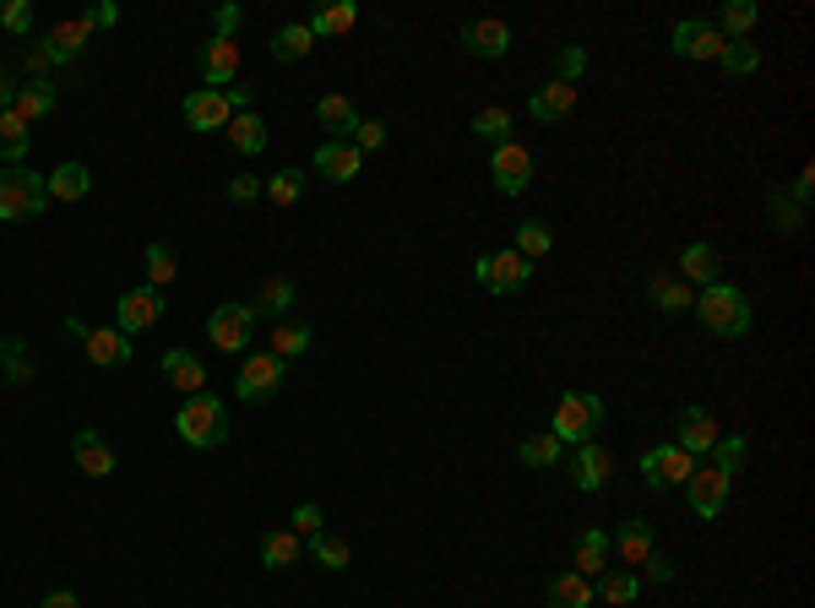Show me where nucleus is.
Instances as JSON below:
<instances>
[{"label":"nucleus","instance_id":"864d4df0","mask_svg":"<svg viewBox=\"0 0 815 608\" xmlns=\"http://www.w3.org/2000/svg\"><path fill=\"white\" fill-rule=\"evenodd\" d=\"M289 533H300V538L311 543L316 533H326V511H322V505H316V500H305V505H294V511H289Z\"/></svg>","mask_w":815,"mask_h":608},{"label":"nucleus","instance_id":"37998d69","mask_svg":"<svg viewBox=\"0 0 815 608\" xmlns=\"http://www.w3.org/2000/svg\"><path fill=\"white\" fill-rule=\"evenodd\" d=\"M511 131H516V120H511V109H500V104H485V109L474 115V137H479V142H489V148H505V142H516Z\"/></svg>","mask_w":815,"mask_h":608},{"label":"nucleus","instance_id":"bf43d9fd","mask_svg":"<svg viewBox=\"0 0 815 608\" xmlns=\"http://www.w3.org/2000/svg\"><path fill=\"white\" fill-rule=\"evenodd\" d=\"M82 22H88L93 33H109V27L120 22V5H115V0H98V5H88V11H82Z\"/></svg>","mask_w":815,"mask_h":608},{"label":"nucleus","instance_id":"0eeeda50","mask_svg":"<svg viewBox=\"0 0 815 608\" xmlns=\"http://www.w3.org/2000/svg\"><path fill=\"white\" fill-rule=\"evenodd\" d=\"M251 337H256L251 304H218V309L207 315V342H212L218 353H245Z\"/></svg>","mask_w":815,"mask_h":608},{"label":"nucleus","instance_id":"6e6552de","mask_svg":"<svg viewBox=\"0 0 815 608\" xmlns=\"http://www.w3.org/2000/svg\"><path fill=\"white\" fill-rule=\"evenodd\" d=\"M637 472L648 478L652 489H679V483L696 472V456L679 452L674 441H663V446H652V452L637 456Z\"/></svg>","mask_w":815,"mask_h":608},{"label":"nucleus","instance_id":"a18cd8bd","mask_svg":"<svg viewBox=\"0 0 815 608\" xmlns=\"http://www.w3.org/2000/svg\"><path fill=\"white\" fill-rule=\"evenodd\" d=\"M261 196H267L272 207H294V201L305 196V168H294V163H289V168H278V174L261 185Z\"/></svg>","mask_w":815,"mask_h":608},{"label":"nucleus","instance_id":"e433bc0d","mask_svg":"<svg viewBox=\"0 0 815 608\" xmlns=\"http://www.w3.org/2000/svg\"><path fill=\"white\" fill-rule=\"evenodd\" d=\"M560 456H566V446H560L549 430H538V435H522V446H516V461H522V467H533V472H549V467H560Z\"/></svg>","mask_w":815,"mask_h":608},{"label":"nucleus","instance_id":"4c0bfd02","mask_svg":"<svg viewBox=\"0 0 815 608\" xmlns=\"http://www.w3.org/2000/svg\"><path fill=\"white\" fill-rule=\"evenodd\" d=\"M311 49H316V33H311L305 22H283V27L272 33V60H283V66L305 60Z\"/></svg>","mask_w":815,"mask_h":608},{"label":"nucleus","instance_id":"1a4fd4ad","mask_svg":"<svg viewBox=\"0 0 815 608\" xmlns=\"http://www.w3.org/2000/svg\"><path fill=\"white\" fill-rule=\"evenodd\" d=\"M668 49H674L679 60H712V66H718V55H723V33L712 27V16H685V22H674Z\"/></svg>","mask_w":815,"mask_h":608},{"label":"nucleus","instance_id":"a878e982","mask_svg":"<svg viewBox=\"0 0 815 608\" xmlns=\"http://www.w3.org/2000/svg\"><path fill=\"white\" fill-rule=\"evenodd\" d=\"M571 571H577V576H587V582L609 571V533H604V527H582V533H577Z\"/></svg>","mask_w":815,"mask_h":608},{"label":"nucleus","instance_id":"39448f33","mask_svg":"<svg viewBox=\"0 0 815 608\" xmlns=\"http://www.w3.org/2000/svg\"><path fill=\"white\" fill-rule=\"evenodd\" d=\"M679 489H685V505L696 511V522H718V516H723V505H729L734 478H729V472H718L712 461H696V472H690Z\"/></svg>","mask_w":815,"mask_h":608},{"label":"nucleus","instance_id":"412c9836","mask_svg":"<svg viewBox=\"0 0 815 608\" xmlns=\"http://www.w3.org/2000/svg\"><path fill=\"white\" fill-rule=\"evenodd\" d=\"M38 44L49 49V60H55V66H71V60H77V55L93 44V27H88L82 16H66V22H55V27H49Z\"/></svg>","mask_w":815,"mask_h":608},{"label":"nucleus","instance_id":"a211bd4d","mask_svg":"<svg viewBox=\"0 0 815 608\" xmlns=\"http://www.w3.org/2000/svg\"><path fill=\"white\" fill-rule=\"evenodd\" d=\"M679 283H690L696 294L701 289H712V283H723V261H718V245H707V239H696V245H685L679 250V272H674Z\"/></svg>","mask_w":815,"mask_h":608},{"label":"nucleus","instance_id":"de8ad7c7","mask_svg":"<svg viewBox=\"0 0 815 608\" xmlns=\"http://www.w3.org/2000/svg\"><path fill=\"white\" fill-rule=\"evenodd\" d=\"M511 250H516L522 261H544V256L555 250V234H549L544 223L527 218V223H516V245H511Z\"/></svg>","mask_w":815,"mask_h":608},{"label":"nucleus","instance_id":"79ce46f5","mask_svg":"<svg viewBox=\"0 0 815 608\" xmlns=\"http://www.w3.org/2000/svg\"><path fill=\"white\" fill-rule=\"evenodd\" d=\"M353 22H359V5H353V0H331V5H322V11L305 22V27H311L316 38H342Z\"/></svg>","mask_w":815,"mask_h":608},{"label":"nucleus","instance_id":"c9c22d12","mask_svg":"<svg viewBox=\"0 0 815 608\" xmlns=\"http://www.w3.org/2000/svg\"><path fill=\"white\" fill-rule=\"evenodd\" d=\"M544 604L549 608H593V582L577 576V571H560V576H549Z\"/></svg>","mask_w":815,"mask_h":608},{"label":"nucleus","instance_id":"69168bd1","mask_svg":"<svg viewBox=\"0 0 815 608\" xmlns=\"http://www.w3.org/2000/svg\"><path fill=\"white\" fill-rule=\"evenodd\" d=\"M642 571H648L652 582H674V565H668V560H663V554H652L648 565H642Z\"/></svg>","mask_w":815,"mask_h":608},{"label":"nucleus","instance_id":"b1692460","mask_svg":"<svg viewBox=\"0 0 815 608\" xmlns=\"http://www.w3.org/2000/svg\"><path fill=\"white\" fill-rule=\"evenodd\" d=\"M609 549H615V554H620L626 565H637V571H642L652 554H657V549H652V522H642V516H626V522L615 527Z\"/></svg>","mask_w":815,"mask_h":608},{"label":"nucleus","instance_id":"2f4dec72","mask_svg":"<svg viewBox=\"0 0 815 608\" xmlns=\"http://www.w3.org/2000/svg\"><path fill=\"white\" fill-rule=\"evenodd\" d=\"M756 16H761V5H756V0H723V5H718V16H712V27L723 33V44H745V38H750V27H756Z\"/></svg>","mask_w":815,"mask_h":608},{"label":"nucleus","instance_id":"13d9d810","mask_svg":"<svg viewBox=\"0 0 815 608\" xmlns=\"http://www.w3.org/2000/svg\"><path fill=\"white\" fill-rule=\"evenodd\" d=\"M353 148H359V152H381V148H386V120H359Z\"/></svg>","mask_w":815,"mask_h":608},{"label":"nucleus","instance_id":"4d7b16f0","mask_svg":"<svg viewBox=\"0 0 815 608\" xmlns=\"http://www.w3.org/2000/svg\"><path fill=\"white\" fill-rule=\"evenodd\" d=\"M22 66H27V82H49V71H55V60H49L44 44H27L22 49Z\"/></svg>","mask_w":815,"mask_h":608},{"label":"nucleus","instance_id":"f3484780","mask_svg":"<svg viewBox=\"0 0 815 608\" xmlns=\"http://www.w3.org/2000/svg\"><path fill=\"white\" fill-rule=\"evenodd\" d=\"M463 49L474 55V60H505V49H511V27L500 22V16H474V22H463Z\"/></svg>","mask_w":815,"mask_h":608},{"label":"nucleus","instance_id":"680f3d73","mask_svg":"<svg viewBox=\"0 0 815 608\" xmlns=\"http://www.w3.org/2000/svg\"><path fill=\"white\" fill-rule=\"evenodd\" d=\"M811 196H815V168H800L794 185H789V201H800V207L811 212Z\"/></svg>","mask_w":815,"mask_h":608},{"label":"nucleus","instance_id":"4be33fe9","mask_svg":"<svg viewBox=\"0 0 815 608\" xmlns=\"http://www.w3.org/2000/svg\"><path fill=\"white\" fill-rule=\"evenodd\" d=\"M163 381L174 386V391H185V397H196V391H207V364L190 353V348H168L159 359Z\"/></svg>","mask_w":815,"mask_h":608},{"label":"nucleus","instance_id":"6e6d98bb","mask_svg":"<svg viewBox=\"0 0 815 608\" xmlns=\"http://www.w3.org/2000/svg\"><path fill=\"white\" fill-rule=\"evenodd\" d=\"M240 22H245V11H240L234 0H223V5L212 11V38H234V33H240Z\"/></svg>","mask_w":815,"mask_h":608},{"label":"nucleus","instance_id":"ddd939ff","mask_svg":"<svg viewBox=\"0 0 815 608\" xmlns=\"http://www.w3.org/2000/svg\"><path fill=\"white\" fill-rule=\"evenodd\" d=\"M533 283V261H522L516 250H489L485 256V283L479 289H489L494 300H511V294H522Z\"/></svg>","mask_w":815,"mask_h":608},{"label":"nucleus","instance_id":"58836bf2","mask_svg":"<svg viewBox=\"0 0 815 608\" xmlns=\"http://www.w3.org/2000/svg\"><path fill=\"white\" fill-rule=\"evenodd\" d=\"M767 218H772V229H778V234H805V223H811V212H805L800 201H789V190H783V185H772V190H767Z\"/></svg>","mask_w":815,"mask_h":608},{"label":"nucleus","instance_id":"9d476101","mask_svg":"<svg viewBox=\"0 0 815 608\" xmlns=\"http://www.w3.org/2000/svg\"><path fill=\"white\" fill-rule=\"evenodd\" d=\"M196 77H201V87H212V93L234 87V82H240V44H234V38H207V44L196 49Z\"/></svg>","mask_w":815,"mask_h":608},{"label":"nucleus","instance_id":"7c9ffc66","mask_svg":"<svg viewBox=\"0 0 815 608\" xmlns=\"http://www.w3.org/2000/svg\"><path fill=\"white\" fill-rule=\"evenodd\" d=\"M300 560H305V538L300 533H289V527L261 533V565L267 571H294Z\"/></svg>","mask_w":815,"mask_h":608},{"label":"nucleus","instance_id":"393cba45","mask_svg":"<svg viewBox=\"0 0 815 608\" xmlns=\"http://www.w3.org/2000/svg\"><path fill=\"white\" fill-rule=\"evenodd\" d=\"M577 109V87H566V82H544V87H533V98H527V120H538V126H555V120H566Z\"/></svg>","mask_w":815,"mask_h":608},{"label":"nucleus","instance_id":"49530a36","mask_svg":"<svg viewBox=\"0 0 815 608\" xmlns=\"http://www.w3.org/2000/svg\"><path fill=\"white\" fill-rule=\"evenodd\" d=\"M305 549H311V560H316L322 571H348V560H353L348 538H337V533H316Z\"/></svg>","mask_w":815,"mask_h":608},{"label":"nucleus","instance_id":"dca6fc26","mask_svg":"<svg viewBox=\"0 0 815 608\" xmlns=\"http://www.w3.org/2000/svg\"><path fill=\"white\" fill-rule=\"evenodd\" d=\"M571 483L582 489V494H598L609 478H615V456H609V446H598V441H587V446H577L571 452Z\"/></svg>","mask_w":815,"mask_h":608},{"label":"nucleus","instance_id":"2eb2a0df","mask_svg":"<svg viewBox=\"0 0 815 608\" xmlns=\"http://www.w3.org/2000/svg\"><path fill=\"white\" fill-rule=\"evenodd\" d=\"M179 115H185V126L190 131H229V120H234V109H229V98L223 93H212V87H196V93H185V104H179Z\"/></svg>","mask_w":815,"mask_h":608},{"label":"nucleus","instance_id":"20e7f679","mask_svg":"<svg viewBox=\"0 0 815 608\" xmlns=\"http://www.w3.org/2000/svg\"><path fill=\"white\" fill-rule=\"evenodd\" d=\"M49 207V185L33 168H5L0 174V223H33Z\"/></svg>","mask_w":815,"mask_h":608},{"label":"nucleus","instance_id":"9b49d317","mask_svg":"<svg viewBox=\"0 0 815 608\" xmlns=\"http://www.w3.org/2000/svg\"><path fill=\"white\" fill-rule=\"evenodd\" d=\"M489 179L500 196H522L533 185V152L522 142H505V148H489Z\"/></svg>","mask_w":815,"mask_h":608},{"label":"nucleus","instance_id":"ea45409f","mask_svg":"<svg viewBox=\"0 0 815 608\" xmlns=\"http://www.w3.org/2000/svg\"><path fill=\"white\" fill-rule=\"evenodd\" d=\"M311 342H316V331H311L305 320H278V326H272V342H267V353H278V359L289 364V359L311 353Z\"/></svg>","mask_w":815,"mask_h":608},{"label":"nucleus","instance_id":"423d86ee","mask_svg":"<svg viewBox=\"0 0 815 608\" xmlns=\"http://www.w3.org/2000/svg\"><path fill=\"white\" fill-rule=\"evenodd\" d=\"M283 375H289V364L261 348V353H245V364H240V375H234V391H240L245 402H272L278 386H283Z\"/></svg>","mask_w":815,"mask_h":608},{"label":"nucleus","instance_id":"09e8293b","mask_svg":"<svg viewBox=\"0 0 815 608\" xmlns=\"http://www.w3.org/2000/svg\"><path fill=\"white\" fill-rule=\"evenodd\" d=\"M0 375H5L11 386H27V381H33V359H27V342H22V337H5V342H0Z\"/></svg>","mask_w":815,"mask_h":608},{"label":"nucleus","instance_id":"3c124183","mask_svg":"<svg viewBox=\"0 0 815 608\" xmlns=\"http://www.w3.org/2000/svg\"><path fill=\"white\" fill-rule=\"evenodd\" d=\"M142 267H148V289H159V294L174 283V278H179V256H174L168 245H148Z\"/></svg>","mask_w":815,"mask_h":608},{"label":"nucleus","instance_id":"f704fd0d","mask_svg":"<svg viewBox=\"0 0 815 608\" xmlns=\"http://www.w3.org/2000/svg\"><path fill=\"white\" fill-rule=\"evenodd\" d=\"M642 598V576L637 571H604L593 582V604H609V608H626Z\"/></svg>","mask_w":815,"mask_h":608},{"label":"nucleus","instance_id":"473e14b6","mask_svg":"<svg viewBox=\"0 0 815 608\" xmlns=\"http://www.w3.org/2000/svg\"><path fill=\"white\" fill-rule=\"evenodd\" d=\"M223 137H229V148L240 152V157H261L267 142H272V137H267V120H261L256 109H251V115H234Z\"/></svg>","mask_w":815,"mask_h":608},{"label":"nucleus","instance_id":"bb28decb","mask_svg":"<svg viewBox=\"0 0 815 608\" xmlns=\"http://www.w3.org/2000/svg\"><path fill=\"white\" fill-rule=\"evenodd\" d=\"M316 120H322V131H331L326 142H353V131H359V109H353V98H342V93H326L322 104H316Z\"/></svg>","mask_w":815,"mask_h":608},{"label":"nucleus","instance_id":"5fc2aeb1","mask_svg":"<svg viewBox=\"0 0 815 608\" xmlns=\"http://www.w3.org/2000/svg\"><path fill=\"white\" fill-rule=\"evenodd\" d=\"M0 27H5L11 38H27V33H33V5H27V0H0Z\"/></svg>","mask_w":815,"mask_h":608},{"label":"nucleus","instance_id":"f03ea898","mask_svg":"<svg viewBox=\"0 0 815 608\" xmlns=\"http://www.w3.org/2000/svg\"><path fill=\"white\" fill-rule=\"evenodd\" d=\"M174 435H179L190 452H218V446H229V408H223L212 391H196V397L179 402Z\"/></svg>","mask_w":815,"mask_h":608},{"label":"nucleus","instance_id":"c03bdc74","mask_svg":"<svg viewBox=\"0 0 815 608\" xmlns=\"http://www.w3.org/2000/svg\"><path fill=\"white\" fill-rule=\"evenodd\" d=\"M718 71L729 77V82H740V77H756L761 71V55H756V44L745 38V44H723V55H718Z\"/></svg>","mask_w":815,"mask_h":608},{"label":"nucleus","instance_id":"c756f323","mask_svg":"<svg viewBox=\"0 0 815 608\" xmlns=\"http://www.w3.org/2000/svg\"><path fill=\"white\" fill-rule=\"evenodd\" d=\"M44 185H49V201H82V196L93 190V174H88V163L66 157V163H55V168L44 174Z\"/></svg>","mask_w":815,"mask_h":608},{"label":"nucleus","instance_id":"4468645a","mask_svg":"<svg viewBox=\"0 0 815 608\" xmlns=\"http://www.w3.org/2000/svg\"><path fill=\"white\" fill-rule=\"evenodd\" d=\"M163 320V294L159 289H126L120 300H115V326L126 331V337H142L148 326H159Z\"/></svg>","mask_w":815,"mask_h":608},{"label":"nucleus","instance_id":"a19ab883","mask_svg":"<svg viewBox=\"0 0 815 608\" xmlns=\"http://www.w3.org/2000/svg\"><path fill=\"white\" fill-rule=\"evenodd\" d=\"M27 148H33V131H27L11 109H0V163H5V168H22Z\"/></svg>","mask_w":815,"mask_h":608},{"label":"nucleus","instance_id":"f8f14e48","mask_svg":"<svg viewBox=\"0 0 815 608\" xmlns=\"http://www.w3.org/2000/svg\"><path fill=\"white\" fill-rule=\"evenodd\" d=\"M718 435H723V430H718V419H712L707 408L685 402V408L674 413V446H679V452H690L696 461H701V456H712Z\"/></svg>","mask_w":815,"mask_h":608},{"label":"nucleus","instance_id":"8fccbe9b","mask_svg":"<svg viewBox=\"0 0 815 608\" xmlns=\"http://www.w3.org/2000/svg\"><path fill=\"white\" fill-rule=\"evenodd\" d=\"M745 461H750V441H745V435H718V446H712V467H718V472L740 478Z\"/></svg>","mask_w":815,"mask_h":608},{"label":"nucleus","instance_id":"cd10ccee","mask_svg":"<svg viewBox=\"0 0 815 608\" xmlns=\"http://www.w3.org/2000/svg\"><path fill=\"white\" fill-rule=\"evenodd\" d=\"M71 456H77V467H82L88 478H109V472H115V452H109V441H104L98 430H77V435H71Z\"/></svg>","mask_w":815,"mask_h":608},{"label":"nucleus","instance_id":"5701e85b","mask_svg":"<svg viewBox=\"0 0 815 608\" xmlns=\"http://www.w3.org/2000/svg\"><path fill=\"white\" fill-rule=\"evenodd\" d=\"M300 304V289H294V278H261V289H256V300H251V315L256 320H289V309Z\"/></svg>","mask_w":815,"mask_h":608},{"label":"nucleus","instance_id":"7ed1b4c3","mask_svg":"<svg viewBox=\"0 0 815 608\" xmlns=\"http://www.w3.org/2000/svg\"><path fill=\"white\" fill-rule=\"evenodd\" d=\"M604 419H609V408H604L598 391H566L560 408H555V419H549V435L560 446H587L604 430Z\"/></svg>","mask_w":815,"mask_h":608},{"label":"nucleus","instance_id":"0e129e2a","mask_svg":"<svg viewBox=\"0 0 815 608\" xmlns=\"http://www.w3.org/2000/svg\"><path fill=\"white\" fill-rule=\"evenodd\" d=\"M38 608H82V598H77L71 587H55V593H49V598H44Z\"/></svg>","mask_w":815,"mask_h":608},{"label":"nucleus","instance_id":"e2e57ef3","mask_svg":"<svg viewBox=\"0 0 815 608\" xmlns=\"http://www.w3.org/2000/svg\"><path fill=\"white\" fill-rule=\"evenodd\" d=\"M223 98H229V109H234V115H251V109H256V93H251L245 82H234V87H223Z\"/></svg>","mask_w":815,"mask_h":608},{"label":"nucleus","instance_id":"052dcab7","mask_svg":"<svg viewBox=\"0 0 815 608\" xmlns=\"http://www.w3.org/2000/svg\"><path fill=\"white\" fill-rule=\"evenodd\" d=\"M229 201H234V207L261 201V179H256V174H234V179H229Z\"/></svg>","mask_w":815,"mask_h":608},{"label":"nucleus","instance_id":"338daca9","mask_svg":"<svg viewBox=\"0 0 815 608\" xmlns=\"http://www.w3.org/2000/svg\"><path fill=\"white\" fill-rule=\"evenodd\" d=\"M11 98H16V87H11V77H5V66H0V109H11Z\"/></svg>","mask_w":815,"mask_h":608},{"label":"nucleus","instance_id":"f257e3e1","mask_svg":"<svg viewBox=\"0 0 815 608\" xmlns=\"http://www.w3.org/2000/svg\"><path fill=\"white\" fill-rule=\"evenodd\" d=\"M690 309H696V320H701L712 337H723V342H745V337H750V320H756L740 283H712V289H701Z\"/></svg>","mask_w":815,"mask_h":608},{"label":"nucleus","instance_id":"72a5a7b5","mask_svg":"<svg viewBox=\"0 0 815 608\" xmlns=\"http://www.w3.org/2000/svg\"><path fill=\"white\" fill-rule=\"evenodd\" d=\"M648 300L663 309V315H685L690 304H696V289L690 283H679L674 272H652L648 278Z\"/></svg>","mask_w":815,"mask_h":608},{"label":"nucleus","instance_id":"c85d7f7f","mask_svg":"<svg viewBox=\"0 0 815 608\" xmlns=\"http://www.w3.org/2000/svg\"><path fill=\"white\" fill-rule=\"evenodd\" d=\"M55 104H60L55 82H22V87H16V98H11V115H16L22 126H33V120H49V115H55Z\"/></svg>","mask_w":815,"mask_h":608},{"label":"nucleus","instance_id":"aec40b11","mask_svg":"<svg viewBox=\"0 0 815 608\" xmlns=\"http://www.w3.org/2000/svg\"><path fill=\"white\" fill-rule=\"evenodd\" d=\"M311 168L322 174L326 185H348V179H359V168H364V152L353 148V142H322L316 157H311Z\"/></svg>","mask_w":815,"mask_h":608},{"label":"nucleus","instance_id":"6ab92c4d","mask_svg":"<svg viewBox=\"0 0 815 608\" xmlns=\"http://www.w3.org/2000/svg\"><path fill=\"white\" fill-rule=\"evenodd\" d=\"M82 348H88V364L93 370H115V364H131V337L120 331V326H93V331H82Z\"/></svg>","mask_w":815,"mask_h":608},{"label":"nucleus","instance_id":"603ef678","mask_svg":"<svg viewBox=\"0 0 815 608\" xmlns=\"http://www.w3.org/2000/svg\"><path fill=\"white\" fill-rule=\"evenodd\" d=\"M582 71H587V49H582V44H560V49H555V82L577 87Z\"/></svg>","mask_w":815,"mask_h":608}]
</instances>
